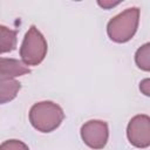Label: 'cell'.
Listing matches in <instances>:
<instances>
[{
	"label": "cell",
	"instance_id": "cell-1",
	"mask_svg": "<svg viewBox=\"0 0 150 150\" xmlns=\"http://www.w3.org/2000/svg\"><path fill=\"white\" fill-rule=\"evenodd\" d=\"M64 118L63 110L56 103L43 101L33 104L29 110V121L32 125L41 132L55 130Z\"/></svg>",
	"mask_w": 150,
	"mask_h": 150
},
{
	"label": "cell",
	"instance_id": "cell-2",
	"mask_svg": "<svg viewBox=\"0 0 150 150\" xmlns=\"http://www.w3.org/2000/svg\"><path fill=\"white\" fill-rule=\"evenodd\" d=\"M139 19V9L137 7L127 8L109 20L107 32L109 38L115 42H127L136 33Z\"/></svg>",
	"mask_w": 150,
	"mask_h": 150
},
{
	"label": "cell",
	"instance_id": "cell-3",
	"mask_svg": "<svg viewBox=\"0 0 150 150\" xmlns=\"http://www.w3.org/2000/svg\"><path fill=\"white\" fill-rule=\"evenodd\" d=\"M47 54V41L41 32L33 25L26 33L21 48L20 56L25 66L40 64Z\"/></svg>",
	"mask_w": 150,
	"mask_h": 150
},
{
	"label": "cell",
	"instance_id": "cell-4",
	"mask_svg": "<svg viewBox=\"0 0 150 150\" xmlns=\"http://www.w3.org/2000/svg\"><path fill=\"white\" fill-rule=\"evenodd\" d=\"M81 137L83 142L91 149L104 148L109 137L107 122L98 120H91L86 122L81 128Z\"/></svg>",
	"mask_w": 150,
	"mask_h": 150
},
{
	"label": "cell",
	"instance_id": "cell-5",
	"mask_svg": "<svg viewBox=\"0 0 150 150\" xmlns=\"http://www.w3.org/2000/svg\"><path fill=\"white\" fill-rule=\"evenodd\" d=\"M127 135L129 142L137 148L150 145V118L148 115H137L128 124Z\"/></svg>",
	"mask_w": 150,
	"mask_h": 150
},
{
	"label": "cell",
	"instance_id": "cell-6",
	"mask_svg": "<svg viewBox=\"0 0 150 150\" xmlns=\"http://www.w3.org/2000/svg\"><path fill=\"white\" fill-rule=\"evenodd\" d=\"M28 73H30V69L21 61L0 57V79H13Z\"/></svg>",
	"mask_w": 150,
	"mask_h": 150
},
{
	"label": "cell",
	"instance_id": "cell-7",
	"mask_svg": "<svg viewBox=\"0 0 150 150\" xmlns=\"http://www.w3.org/2000/svg\"><path fill=\"white\" fill-rule=\"evenodd\" d=\"M20 89V82L13 79H0V104L14 100Z\"/></svg>",
	"mask_w": 150,
	"mask_h": 150
},
{
	"label": "cell",
	"instance_id": "cell-8",
	"mask_svg": "<svg viewBox=\"0 0 150 150\" xmlns=\"http://www.w3.org/2000/svg\"><path fill=\"white\" fill-rule=\"evenodd\" d=\"M16 47V30L0 25V54L14 50Z\"/></svg>",
	"mask_w": 150,
	"mask_h": 150
},
{
	"label": "cell",
	"instance_id": "cell-9",
	"mask_svg": "<svg viewBox=\"0 0 150 150\" xmlns=\"http://www.w3.org/2000/svg\"><path fill=\"white\" fill-rule=\"evenodd\" d=\"M149 48H150V45L149 43H145L144 46H142L137 52H136V55H135V61H136V64L138 68L148 71L150 69V52H149Z\"/></svg>",
	"mask_w": 150,
	"mask_h": 150
},
{
	"label": "cell",
	"instance_id": "cell-10",
	"mask_svg": "<svg viewBox=\"0 0 150 150\" xmlns=\"http://www.w3.org/2000/svg\"><path fill=\"white\" fill-rule=\"evenodd\" d=\"M0 150H29L28 146L18 139H8L0 144Z\"/></svg>",
	"mask_w": 150,
	"mask_h": 150
},
{
	"label": "cell",
	"instance_id": "cell-11",
	"mask_svg": "<svg viewBox=\"0 0 150 150\" xmlns=\"http://www.w3.org/2000/svg\"><path fill=\"white\" fill-rule=\"evenodd\" d=\"M97 4H98L101 7H103V8H110V7H112V6L118 5L120 1H116V2H112V1H97Z\"/></svg>",
	"mask_w": 150,
	"mask_h": 150
}]
</instances>
